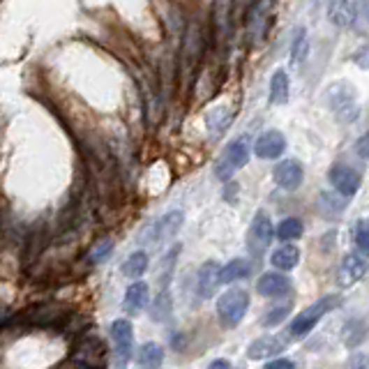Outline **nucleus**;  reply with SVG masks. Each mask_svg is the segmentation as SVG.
I'll return each mask as SVG.
<instances>
[{
	"instance_id": "obj_2",
	"label": "nucleus",
	"mask_w": 369,
	"mask_h": 369,
	"mask_svg": "<svg viewBox=\"0 0 369 369\" xmlns=\"http://www.w3.org/2000/svg\"><path fill=\"white\" fill-rule=\"evenodd\" d=\"M342 303L340 296H323L319 298L317 303L310 305L307 310H303L298 314V317L291 321L289 326V335L294 337V340H303V337H307L314 330V326L326 317V314H330L333 310H337Z\"/></svg>"
},
{
	"instance_id": "obj_11",
	"label": "nucleus",
	"mask_w": 369,
	"mask_h": 369,
	"mask_svg": "<svg viewBox=\"0 0 369 369\" xmlns=\"http://www.w3.org/2000/svg\"><path fill=\"white\" fill-rule=\"evenodd\" d=\"M284 150H287V136L277 129H268L254 141V152L259 159H280Z\"/></svg>"
},
{
	"instance_id": "obj_32",
	"label": "nucleus",
	"mask_w": 369,
	"mask_h": 369,
	"mask_svg": "<svg viewBox=\"0 0 369 369\" xmlns=\"http://www.w3.org/2000/svg\"><path fill=\"white\" fill-rule=\"evenodd\" d=\"M344 369H369V358L365 353H353Z\"/></svg>"
},
{
	"instance_id": "obj_37",
	"label": "nucleus",
	"mask_w": 369,
	"mask_h": 369,
	"mask_svg": "<svg viewBox=\"0 0 369 369\" xmlns=\"http://www.w3.org/2000/svg\"><path fill=\"white\" fill-rule=\"evenodd\" d=\"M7 314H10V312H7L5 307H0V323H3V321H7Z\"/></svg>"
},
{
	"instance_id": "obj_8",
	"label": "nucleus",
	"mask_w": 369,
	"mask_h": 369,
	"mask_svg": "<svg viewBox=\"0 0 369 369\" xmlns=\"http://www.w3.org/2000/svg\"><path fill=\"white\" fill-rule=\"evenodd\" d=\"M328 180L342 196H353L358 194L360 184H363V175L346 164H333L328 171Z\"/></svg>"
},
{
	"instance_id": "obj_26",
	"label": "nucleus",
	"mask_w": 369,
	"mask_h": 369,
	"mask_svg": "<svg viewBox=\"0 0 369 369\" xmlns=\"http://www.w3.org/2000/svg\"><path fill=\"white\" fill-rule=\"evenodd\" d=\"M303 231H305V226L298 217H287L277 224L275 236L280 238L282 243H291V240H298V238L303 236Z\"/></svg>"
},
{
	"instance_id": "obj_23",
	"label": "nucleus",
	"mask_w": 369,
	"mask_h": 369,
	"mask_svg": "<svg viewBox=\"0 0 369 369\" xmlns=\"http://www.w3.org/2000/svg\"><path fill=\"white\" fill-rule=\"evenodd\" d=\"M171 310H173L171 294H168V289H159L157 298L152 300V307H150V319L155 321V323H164L168 317H171Z\"/></svg>"
},
{
	"instance_id": "obj_5",
	"label": "nucleus",
	"mask_w": 369,
	"mask_h": 369,
	"mask_svg": "<svg viewBox=\"0 0 369 369\" xmlns=\"http://www.w3.org/2000/svg\"><path fill=\"white\" fill-rule=\"evenodd\" d=\"M72 360L79 369H106L109 356H106V346L99 340V335L90 333V335H83L76 342L72 351Z\"/></svg>"
},
{
	"instance_id": "obj_12",
	"label": "nucleus",
	"mask_w": 369,
	"mask_h": 369,
	"mask_svg": "<svg viewBox=\"0 0 369 369\" xmlns=\"http://www.w3.org/2000/svg\"><path fill=\"white\" fill-rule=\"evenodd\" d=\"M273 175H275V182L280 184L282 189L296 191L300 184H303L305 171H303V166H300V161H296V159H282V161H277Z\"/></svg>"
},
{
	"instance_id": "obj_16",
	"label": "nucleus",
	"mask_w": 369,
	"mask_h": 369,
	"mask_svg": "<svg viewBox=\"0 0 369 369\" xmlns=\"http://www.w3.org/2000/svg\"><path fill=\"white\" fill-rule=\"evenodd\" d=\"M148 300H150L148 284H145V282H134V284H129L127 291H125L122 310H125V314H129V317H136V314L141 312L145 305H148Z\"/></svg>"
},
{
	"instance_id": "obj_25",
	"label": "nucleus",
	"mask_w": 369,
	"mask_h": 369,
	"mask_svg": "<svg viewBox=\"0 0 369 369\" xmlns=\"http://www.w3.org/2000/svg\"><path fill=\"white\" fill-rule=\"evenodd\" d=\"M145 270H148V254L145 252L129 254L127 261L122 263V275L129 277V280H138Z\"/></svg>"
},
{
	"instance_id": "obj_22",
	"label": "nucleus",
	"mask_w": 369,
	"mask_h": 369,
	"mask_svg": "<svg viewBox=\"0 0 369 369\" xmlns=\"http://www.w3.org/2000/svg\"><path fill=\"white\" fill-rule=\"evenodd\" d=\"M289 92H291V81L289 74L284 69H277L270 79V104L282 106L289 102Z\"/></svg>"
},
{
	"instance_id": "obj_33",
	"label": "nucleus",
	"mask_w": 369,
	"mask_h": 369,
	"mask_svg": "<svg viewBox=\"0 0 369 369\" xmlns=\"http://www.w3.org/2000/svg\"><path fill=\"white\" fill-rule=\"evenodd\" d=\"M353 63H356L360 69H369V44L360 46V49L353 53Z\"/></svg>"
},
{
	"instance_id": "obj_1",
	"label": "nucleus",
	"mask_w": 369,
	"mask_h": 369,
	"mask_svg": "<svg viewBox=\"0 0 369 369\" xmlns=\"http://www.w3.org/2000/svg\"><path fill=\"white\" fill-rule=\"evenodd\" d=\"M326 104L330 106V111L335 113V118L346 122V125L356 122L358 115H360L358 92L349 81L333 83V86L326 90Z\"/></svg>"
},
{
	"instance_id": "obj_35",
	"label": "nucleus",
	"mask_w": 369,
	"mask_h": 369,
	"mask_svg": "<svg viewBox=\"0 0 369 369\" xmlns=\"http://www.w3.org/2000/svg\"><path fill=\"white\" fill-rule=\"evenodd\" d=\"M263 369H296V365L291 363L289 358H277V360H273V363H268Z\"/></svg>"
},
{
	"instance_id": "obj_10",
	"label": "nucleus",
	"mask_w": 369,
	"mask_h": 369,
	"mask_svg": "<svg viewBox=\"0 0 369 369\" xmlns=\"http://www.w3.org/2000/svg\"><path fill=\"white\" fill-rule=\"evenodd\" d=\"M369 270V263L365 261V256H360V254H346L342 259L340 268H337V284L344 289L353 287V284H358Z\"/></svg>"
},
{
	"instance_id": "obj_36",
	"label": "nucleus",
	"mask_w": 369,
	"mask_h": 369,
	"mask_svg": "<svg viewBox=\"0 0 369 369\" xmlns=\"http://www.w3.org/2000/svg\"><path fill=\"white\" fill-rule=\"evenodd\" d=\"M208 369H233V365L229 363V360H212Z\"/></svg>"
},
{
	"instance_id": "obj_30",
	"label": "nucleus",
	"mask_w": 369,
	"mask_h": 369,
	"mask_svg": "<svg viewBox=\"0 0 369 369\" xmlns=\"http://www.w3.org/2000/svg\"><path fill=\"white\" fill-rule=\"evenodd\" d=\"M353 240H356V247L360 249V254L369 256V217L358 219L356 229H353Z\"/></svg>"
},
{
	"instance_id": "obj_13",
	"label": "nucleus",
	"mask_w": 369,
	"mask_h": 369,
	"mask_svg": "<svg viewBox=\"0 0 369 369\" xmlns=\"http://www.w3.org/2000/svg\"><path fill=\"white\" fill-rule=\"evenodd\" d=\"M222 284V266L217 261H205V263L198 268L196 275V291L201 298H210L217 287Z\"/></svg>"
},
{
	"instance_id": "obj_6",
	"label": "nucleus",
	"mask_w": 369,
	"mask_h": 369,
	"mask_svg": "<svg viewBox=\"0 0 369 369\" xmlns=\"http://www.w3.org/2000/svg\"><path fill=\"white\" fill-rule=\"evenodd\" d=\"M275 238V229H273V222L268 217V212L259 210L254 215L252 219V226H249V236H247V249L254 259H261L263 252L270 247Z\"/></svg>"
},
{
	"instance_id": "obj_18",
	"label": "nucleus",
	"mask_w": 369,
	"mask_h": 369,
	"mask_svg": "<svg viewBox=\"0 0 369 369\" xmlns=\"http://www.w3.org/2000/svg\"><path fill=\"white\" fill-rule=\"evenodd\" d=\"M367 335H369V328L363 319H351L342 328V342L346 349H358V346L367 340Z\"/></svg>"
},
{
	"instance_id": "obj_31",
	"label": "nucleus",
	"mask_w": 369,
	"mask_h": 369,
	"mask_svg": "<svg viewBox=\"0 0 369 369\" xmlns=\"http://www.w3.org/2000/svg\"><path fill=\"white\" fill-rule=\"evenodd\" d=\"M111 252H113V243H111V240L99 243L97 247L90 252V261H92V263H102V261L109 256Z\"/></svg>"
},
{
	"instance_id": "obj_29",
	"label": "nucleus",
	"mask_w": 369,
	"mask_h": 369,
	"mask_svg": "<svg viewBox=\"0 0 369 369\" xmlns=\"http://www.w3.org/2000/svg\"><path fill=\"white\" fill-rule=\"evenodd\" d=\"M178 254H180V245H175V247L161 259V273H159V287L161 289H168V280H171V275H173V266H175Z\"/></svg>"
},
{
	"instance_id": "obj_17",
	"label": "nucleus",
	"mask_w": 369,
	"mask_h": 369,
	"mask_svg": "<svg viewBox=\"0 0 369 369\" xmlns=\"http://www.w3.org/2000/svg\"><path fill=\"white\" fill-rule=\"evenodd\" d=\"M291 289V280L284 273H263L256 282V291L263 298H275L287 294Z\"/></svg>"
},
{
	"instance_id": "obj_19",
	"label": "nucleus",
	"mask_w": 369,
	"mask_h": 369,
	"mask_svg": "<svg viewBox=\"0 0 369 369\" xmlns=\"http://www.w3.org/2000/svg\"><path fill=\"white\" fill-rule=\"evenodd\" d=\"M231 118H233V113H231V109H229L226 104H222V106H217V109H212L210 113L205 115V129H208V134H210L212 138H217L229 127Z\"/></svg>"
},
{
	"instance_id": "obj_21",
	"label": "nucleus",
	"mask_w": 369,
	"mask_h": 369,
	"mask_svg": "<svg viewBox=\"0 0 369 369\" xmlns=\"http://www.w3.org/2000/svg\"><path fill=\"white\" fill-rule=\"evenodd\" d=\"M136 363L143 369H159L164 363V349L157 342H145L136 353Z\"/></svg>"
},
{
	"instance_id": "obj_9",
	"label": "nucleus",
	"mask_w": 369,
	"mask_h": 369,
	"mask_svg": "<svg viewBox=\"0 0 369 369\" xmlns=\"http://www.w3.org/2000/svg\"><path fill=\"white\" fill-rule=\"evenodd\" d=\"M182 222H184V215H182L180 210H171V212L161 215V217L155 222V224H150L148 238H143V240H148V243H152V245L171 240V238L180 231Z\"/></svg>"
},
{
	"instance_id": "obj_20",
	"label": "nucleus",
	"mask_w": 369,
	"mask_h": 369,
	"mask_svg": "<svg viewBox=\"0 0 369 369\" xmlns=\"http://www.w3.org/2000/svg\"><path fill=\"white\" fill-rule=\"evenodd\" d=\"M300 261V249L296 245H282V247H277L270 256V263L277 268V270L287 273V270H294Z\"/></svg>"
},
{
	"instance_id": "obj_3",
	"label": "nucleus",
	"mask_w": 369,
	"mask_h": 369,
	"mask_svg": "<svg viewBox=\"0 0 369 369\" xmlns=\"http://www.w3.org/2000/svg\"><path fill=\"white\" fill-rule=\"evenodd\" d=\"M249 136L247 134H240L236 136L233 141H231L224 152L219 155L217 164H215V175H217L219 180L229 182L231 175L236 171H240V168L249 161Z\"/></svg>"
},
{
	"instance_id": "obj_28",
	"label": "nucleus",
	"mask_w": 369,
	"mask_h": 369,
	"mask_svg": "<svg viewBox=\"0 0 369 369\" xmlns=\"http://www.w3.org/2000/svg\"><path fill=\"white\" fill-rule=\"evenodd\" d=\"M291 310H294V303H291V300H287L284 305L273 307V310H268L266 317L261 319V326H263V328H275V326H280V323L291 314Z\"/></svg>"
},
{
	"instance_id": "obj_7",
	"label": "nucleus",
	"mask_w": 369,
	"mask_h": 369,
	"mask_svg": "<svg viewBox=\"0 0 369 369\" xmlns=\"http://www.w3.org/2000/svg\"><path fill=\"white\" fill-rule=\"evenodd\" d=\"M111 340H113V356L115 369H125L129 358H132V344H134V328L127 319H118L111 323Z\"/></svg>"
},
{
	"instance_id": "obj_27",
	"label": "nucleus",
	"mask_w": 369,
	"mask_h": 369,
	"mask_svg": "<svg viewBox=\"0 0 369 369\" xmlns=\"http://www.w3.org/2000/svg\"><path fill=\"white\" fill-rule=\"evenodd\" d=\"M307 53H310V37H307V30L305 28H300L294 44H291V65L305 63Z\"/></svg>"
},
{
	"instance_id": "obj_14",
	"label": "nucleus",
	"mask_w": 369,
	"mask_h": 369,
	"mask_svg": "<svg viewBox=\"0 0 369 369\" xmlns=\"http://www.w3.org/2000/svg\"><path fill=\"white\" fill-rule=\"evenodd\" d=\"M358 17V0H328V19L337 28H349Z\"/></svg>"
},
{
	"instance_id": "obj_4",
	"label": "nucleus",
	"mask_w": 369,
	"mask_h": 369,
	"mask_svg": "<svg viewBox=\"0 0 369 369\" xmlns=\"http://www.w3.org/2000/svg\"><path fill=\"white\" fill-rule=\"evenodd\" d=\"M249 310V294L245 289H229L217 298V317L224 328L240 326L245 314Z\"/></svg>"
},
{
	"instance_id": "obj_15",
	"label": "nucleus",
	"mask_w": 369,
	"mask_h": 369,
	"mask_svg": "<svg viewBox=\"0 0 369 369\" xmlns=\"http://www.w3.org/2000/svg\"><path fill=\"white\" fill-rule=\"evenodd\" d=\"M284 349H287V342L284 340H280V337H275V335H263L247 346V358L249 360H266L273 356H280Z\"/></svg>"
},
{
	"instance_id": "obj_24",
	"label": "nucleus",
	"mask_w": 369,
	"mask_h": 369,
	"mask_svg": "<svg viewBox=\"0 0 369 369\" xmlns=\"http://www.w3.org/2000/svg\"><path fill=\"white\" fill-rule=\"evenodd\" d=\"M252 273V266L245 259H233L222 268V284H233L238 280H245Z\"/></svg>"
},
{
	"instance_id": "obj_34",
	"label": "nucleus",
	"mask_w": 369,
	"mask_h": 369,
	"mask_svg": "<svg viewBox=\"0 0 369 369\" xmlns=\"http://www.w3.org/2000/svg\"><path fill=\"white\" fill-rule=\"evenodd\" d=\"M356 150H358V155H360V157L369 159V132H367V134H363V136L358 138V143H356Z\"/></svg>"
}]
</instances>
